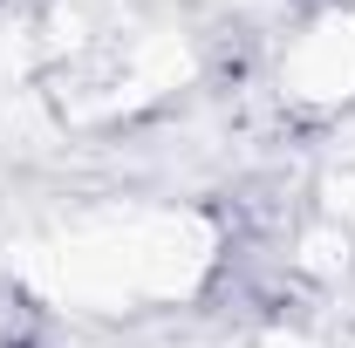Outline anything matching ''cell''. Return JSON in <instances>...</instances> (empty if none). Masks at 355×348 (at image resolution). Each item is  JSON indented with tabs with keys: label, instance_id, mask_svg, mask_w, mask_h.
<instances>
[{
	"label": "cell",
	"instance_id": "obj_1",
	"mask_svg": "<svg viewBox=\"0 0 355 348\" xmlns=\"http://www.w3.org/2000/svg\"><path fill=\"white\" fill-rule=\"evenodd\" d=\"M280 96L308 110H355V7H328L280 55Z\"/></svg>",
	"mask_w": 355,
	"mask_h": 348
}]
</instances>
